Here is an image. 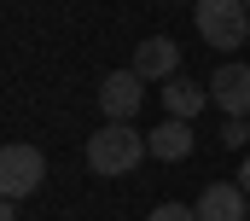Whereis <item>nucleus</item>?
<instances>
[{
    "label": "nucleus",
    "mask_w": 250,
    "mask_h": 221,
    "mask_svg": "<svg viewBox=\"0 0 250 221\" xmlns=\"http://www.w3.org/2000/svg\"><path fill=\"white\" fill-rule=\"evenodd\" d=\"M41 180H47V157H41V146L12 140V146L0 152V192H6L12 204L29 198V192H41Z\"/></svg>",
    "instance_id": "obj_3"
},
{
    "label": "nucleus",
    "mask_w": 250,
    "mask_h": 221,
    "mask_svg": "<svg viewBox=\"0 0 250 221\" xmlns=\"http://www.w3.org/2000/svg\"><path fill=\"white\" fill-rule=\"evenodd\" d=\"M146 146H151V157H163V163H181V157H192L198 134H192V122L169 116L163 128H151V134H146Z\"/></svg>",
    "instance_id": "obj_8"
},
{
    "label": "nucleus",
    "mask_w": 250,
    "mask_h": 221,
    "mask_svg": "<svg viewBox=\"0 0 250 221\" xmlns=\"http://www.w3.org/2000/svg\"><path fill=\"white\" fill-rule=\"evenodd\" d=\"M87 169L93 175H105V180H117V175H134L140 157H151V146H146V134L134 128V122H105V128H93L87 134Z\"/></svg>",
    "instance_id": "obj_1"
},
{
    "label": "nucleus",
    "mask_w": 250,
    "mask_h": 221,
    "mask_svg": "<svg viewBox=\"0 0 250 221\" xmlns=\"http://www.w3.org/2000/svg\"><path fill=\"white\" fill-rule=\"evenodd\" d=\"M221 146H250V116H227V128H221Z\"/></svg>",
    "instance_id": "obj_10"
},
{
    "label": "nucleus",
    "mask_w": 250,
    "mask_h": 221,
    "mask_svg": "<svg viewBox=\"0 0 250 221\" xmlns=\"http://www.w3.org/2000/svg\"><path fill=\"white\" fill-rule=\"evenodd\" d=\"M146 221H198V210H192V204H157Z\"/></svg>",
    "instance_id": "obj_11"
},
{
    "label": "nucleus",
    "mask_w": 250,
    "mask_h": 221,
    "mask_svg": "<svg viewBox=\"0 0 250 221\" xmlns=\"http://www.w3.org/2000/svg\"><path fill=\"white\" fill-rule=\"evenodd\" d=\"M245 204H250V192L239 186V180H233V186H227V180H215V186H204V192H198V204H192V210H198V221H245Z\"/></svg>",
    "instance_id": "obj_7"
},
{
    "label": "nucleus",
    "mask_w": 250,
    "mask_h": 221,
    "mask_svg": "<svg viewBox=\"0 0 250 221\" xmlns=\"http://www.w3.org/2000/svg\"><path fill=\"white\" fill-rule=\"evenodd\" d=\"M146 105V82L134 76V70H111L105 82H99V110H105V122H134Z\"/></svg>",
    "instance_id": "obj_4"
},
{
    "label": "nucleus",
    "mask_w": 250,
    "mask_h": 221,
    "mask_svg": "<svg viewBox=\"0 0 250 221\" xmlns=\"http://www.w3.org/2000/svg\"><path fill=\"white\" fill-rule=\"evenodd\" d=\"M245 6H250V0H245Z\"/></svg>",
    "instance_id": "obj_13"
},
{
    "label": "nucleus",
    "mask_w": 250,
    "mask_h": 221,
    "mask_svg": "<svg viewBox=\"0 0 250 221\" xmlns=\"http://www.w3.org/2000/svg\"><path fill=\"white\" fill-rule=\"evenodd\" d=\"M209 105L221 110V116H250V64H221L215 76H209Z\"/></svg>",
    "instance_id": "obj_5"
},
{
    "label": "nucleus",
    "mask_w": 250,
    "mask_h": 221,
    "mask_svg": "<svg viewBox=\"0 0 250 221\" xmlns=\"http://www.w3.org/2000/svg\"><path fill=\"white\" fill-rule=\"evenodd\" d=\"M239 186H245V192H250V157H245V163H239Z\"/></svg>",
    "instance_id": "obj_12"
},
{
    "label": "nucleus",
    "mask_w": 250,
    "mask_h": 221,
    "mask_svg": "<svg viewBox=\"0 0 250 221\" xmlns=\"http://www.w3.org/2000/svg\"><path fill=\"white\" fill-rule=\"evenodd\" d=\"M140 82H175L181 76V47L169 41V35H146L140 47H134V64H128Z\"/></svg>",
    "instance_id": "obj_6"
},
{
    "label": "nucleus",
    "mask_w": 250,
    "mask_h": 221,
    "mask_svg": "<svg viewBox=\"0 0 250 221\" xmlns=\"http://www.w3.org/2000/svg\"><path fill=\"white\" fill-rule=\"evenodd\" d=\"M204 105H209V88H204V82H192V76L163 82V110H169V116L192 122V116H204Z\"/></svg>",
    "instance_id": "obj_9"
},
{
    "label": "nucleus",
    "mask_w": 250,
    "mask_h": 221,
    "mask_svg": "<svg viewBox=\"0 0 250 221\" xmlns=\"http://www.w3.org/2000/svg\"><path fill=\"white\" fill-rule=\"evenodd\" d=\"M192 23L215 53H233L250 41V6L245 0H192Z\"/></svg>",
    "instance_id": "obj_2"
}]
</instances>
